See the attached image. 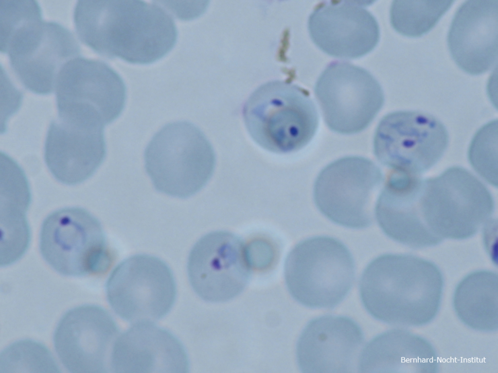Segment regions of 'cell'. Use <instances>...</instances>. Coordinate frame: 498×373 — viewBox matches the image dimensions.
I'll list each match as a JSON object with an SVG mask.
<instances>
[{"mask_svg": "<svg viewBox=\"0 0 498 373\" xmlns=\"http://www.w3.org/2000/svg\"><path fill=\"white\" fill-rule=\"evenodd\" d=\"M73 19L81 41L98 54L149 64L174 47L177 30L160 6L139 0H78Z\"/></svg>", "mask_w": 498, "mask_h": 373, "instance_id": "6da1fadb", "label": "cell"}, {"mask_svg": "<svg viewBox=\"0 0 498 373\" xmlns=\"http://www.w3.org/2000/svg\"><path fill=\"white\" fill-rule=\"evenodd\" d=\"M443 287L442 275L432 262L411 255L386 254L368 264L359 289L364 306L374 318L412 326L435 316Z\"/></svg>", "mask_w": 498, "mask_h": 373, "instance_id": "7a4b0ae2", "label": "cell"}, {"mask_svg": "<svg viewBox=\"0 0 498 373\" xmlns=\"http://www.w3.org/2000/svg\"><path fill=\"white\" fill-rule=\"evenodd\" d=\"M414 208L422 231L432 246L445 238L473 236L490 220L494 203L475 176L463 168L452 167L437 177L422 179Z\"/></svg>", "mask_w": 498, "mask_h": 373, "instance_id": "3957f363", "label": "cell"}, {"mask_svg": "<svg viewBox=\"0 0 498 373\" xmlns=\"http://www.w3.org/2000/svg\"><path fill=\"white\" fill-rule=\"evenodd\" d=\"M243 116L252 139L278 154L303 148L319 124L317 110L308 91L283 82L268 83L255 90L244 105Z\"/></svg>", "mask_w": 498, "mask_h": 373, "instance_id": "277c9868", "label": "cell"}, {"mask_svg": "<svg viewBox=\"0 0 498 373\" xmlns=\"http://www.w3.org/2000/svg\"><path fill=\"white\" fill-rule=\"evenodd\" d=\"M144 158L146 171L155 189L179 198L200 191L211 178L216 163L208 139L187 121L162 127L147 145Z\"/></svg>", "mask_w": 498, "mask_h": 373, "instance_id": "5b68a950", "label": "cell"}, {"mask_svg": "<svg viewBox=\"0 0 498 373\" xmlns=\"http://www.w3.org/2000/svg\"><path fill=\"white\" fill-rule=\"evenodd\" d=\"M355 266L351 253L336 238L318 236L297 244L285 264L288 290L298 302L313 308L339 304L353 284Z\"/></svg>", "mask_w": 498, "mask_h": 373, "instance_id": "8992f818", "label": "cell"}, {"mask_svg": "<svg viewBox=\"0 0 498 373\" xmlns=\"http://www.w3.org/2000/svg\"><path fill=\"white\" fill-rule=\"evenodd\" d=\"M39 246L47 263L67 276L104 273L114 260L101 223L80 207L64 208L50 214L41 226Z\"/></svg>", "mask_w": 498, "mask_h": 373, "instance_id": "52a82bcc", "label": "cell"}, {"mask_svg": "<svg viewBox=\"0 0 498 373\" xmlns=\"http://www.w3.org/2000/svg\"><path fill=\"white\" fill-rule=\"evenodd\" d=\"M106 289L114 312L133 324L153 323L164 317L173 307L177 291L167 264L145 254L120 263L108 278Z\"/></svg>", "mask_w": 498, "mask_h": 373, "instance_id": "ba28073f", "label": "cell"}, {"mask_svg": "<svg viewBox=\"0 0 498 373\" xmlns=\"http://www.w3.org/2000/svg\"><path fill=\"white\" fill-rule=\"evenodd\" d=\"M314 92L326 124L341 134L364 130L384 102L383 89L373 75L347 62L328 64L319 77Z\"/></svg>", "mask_w": 498, "mask_h": 373, "instance_id": "9c48e42d", "label": "cell"}, {"mask_svg": "<svg viewBox=\"0 0 498 373\" xmlns=\"http://www.w3.org/2000/svg\"><path fill=\"white\" fill-rule=\"evenodd\" d=\"M448 142L446 128L431 115L399 111L381 119L374 136V151L383 165L419 175L440 159Z\"/></svg>", "mask_w": 498, "mask_h": 373, "instance_id": "30bf717a", "label": "cell"}, {"mask_svg": "<svg viewBox=\"0 0 498 373\" xmlns=\"http://www.w3.org/2000/svg\"><path fill=\"white\" fill-rule=\"evenodd\" d=\"M383 179L382 172L366 158L346 156L331 163L320 172L314 186L315 203L328 219L354 229L373 220L372 201Z\"/></svg>", "mask_w": 498, "mask_h": 373, "instance_id": "8fae6325", "label": "cell"}, {"mask_svg": "<svg viewBox=\"0 0 498 373\" xmlns=\"http://www.w3.org/2000/svg\"><path fill=\"white\" fill-rule=\"evenodd\" d=\"M58 116L94 119L109 124L125 106V85L105 62L81 56L61 69L55 88Z\"/></svg>", "mask_w": 498, "mask_h": 373, "instance_id": "7c38bea8", "label": "cell"}, {"mask_svg": "<svg viewBox=\"0 0 498 373\" xmlns=\"http://www.w3.org/2000/svg\"><path fill=\"white\" fill-rule=\"evenodd\" d=\"M251 265L247 246L225 231L210 233L194 245L188 258L190 284L203 300L222 303L238 295L249 280Z\"/></svg>", "mask_w": 498, "mask_h": 373, "instance_id": "4fadbf2b", "label": "cell"}, {"mask_svg": "<svg viewBox=\"0 0 498 373\" xmlns=\"http://www.w3.org/2000/svg\"><path fill=\"white\" fill-rule=\"evenodd\" d=\"M118 328L110 314L96 305H84L66 312L53 335L54 346L64 366L73 373L111 372Z\"/></svg>", "mask_w": 498, "mask_h": 373, "instance_id": "5bb4252c", "label": "cell"}, {"mask_svg": "<svg viewBox=\"0 0 498 373\" xmlns=\"http://www.w3.org/2000/svg\"><path fill=\"white\" fill-rule=\"evenodd\" d=\"M104 125L99 121L59 116L51 122L44 157L57 181L74 185L96 171L106 155Z\"/></svg>", "mask_w": 498, "mask_h": 373, "instance_id": "9a60e30c", "label": "cell"}, {"mask_svg": "<svg viewBox=\"0 0 498 373\" xmlns=\"http://www.w3.org/2000/svg\"><path fill=\"white\" fill-rule=\"evenodd\" d=\"M308 29L320 50L342 59L364 56L374 49L380 38L375 18L356 1L321 2L310 15Z\"/></svg>", "mask_w": 498, "mask_h": 373, "instance_id": "2e32d148", "label": "cell"}, {"mask_svg": "<svg viewBox=\"0 0 498 373\" xmlns=\"http://www.w3.org/2000/svg\"><path fill=\"white\" fill-rule=\"evenodd\" d=\"M73 34L61 24L43 21L8 55L13 70L28 90L52 93L59 73L70 60L80 56Z\"/></svg>", "mask_w": 498, "mask_h": 373, "instance_id": "e0dca14e", "label": "cell"}, {"mask_svg": "<svg viewBox=\"0 0 498 373\" xmlns=\"http://www.w3.org/2000/svg\"><path fill=\"white\" fill-rule=\"evenodd\" d=\"M364 336L352 319L324 316L305 326L298 341L296 355L303 373H352L357 366Z\"/></svg>", "mask_w": 498, "mask_h": 373, "instance_id": "ac0fdd59", "label": "cell"}, {"mask_svg": "<svg viewBox=\"0 0 498 373\" xmlns=\"http://www.w3.org/2000/svg\"><path fill=\"white\" fill-rule=\"evenodd\" d=\"M498 0H467L459 8L447 36L457 65L473 75L488 71L497 62Z\"/></svg>", "mask_w": 498, "mask_h": 373, "instance_id": "d6986e66", "label": "cell"}, {"mask_svg": "<svg viewBox=\"0 0 498 373\" xmlns=\"http://www.w3.org/2000/svg\"><path fill=\"white\" fill-rule=\"evenodd\" d=\"M111 367L119 373H185L189 364L184 346L173 334L146 322L134 324L119 336Z\"/></svg>", "mask_w": 498, "mask_h": 373, "instance_id": "ffe728a7", "label": "cell"}, {"mask_svg": "<svg viewBox=\"0 0 498 373\" xmlns=\"http://www.w3.org/2000/svg\"><path fill=\"white\" fill-rule=\"evenodd\" d=\"M436 361L428 343L396 329L372 339L362 349L358 366L361 373L434 372Z\"/></svg>", "mask_w": 498, "mask_h": 373, "instance_id": "44dd1931", "label": "cell"}, {"mask_svg": "<svg viewBox=\"0 0 498 373\" xmlns=\"http://www.w3.org/2000/svg\"><path fill=\"white\" fill-rule=\"evenodd\" d=\"M454 306L460 319L479 331L498 328V276L481 271L466 276L457 286Z\"/></svg>", "mask_w": 498, "mask_h": 373, "instance_id": "7402d4cb", "label": "cell"}, {"mask_svg": "<svg viewBox=\"0 0 498 373\" xmlns=\"http://www.w3.org/2000/svg\"><path fill=\"white\" fill-rule=\"evenodd\" d=\"M31 194H0V265L7 266L24 254L30 231L26 218Z\"/></svg>", "mask_w": 498, "mask_h": 373, "instance_id": "603a6c76", "label": "cell"}, {"mask_svg": "<svg viewBox=\"0 0 498 373\" xmlns=\"http://www.w3.org/2000/svg\"><path fill=\"white\" fill-rule=\"evenodd\" d=\"M452 0H394L390 9L393 29L411 37L430 31L451 6Z\"/></svg>", "mask_w": 498, "mask_h": 373, "instance_id": "cb8c5ba5", "label": "cell"}, {"mask_svg": "<svg viewBox=\"0 0 498 373\" xmlns=\"http://www.w3.org/2000/svg\"><path fill=\"white\" fill-rule=\"evenodd\" d=\"M59 372L49 350L34 340L25 339L14 342L0 355V373Z\"/></svg>", "mask_w": 498, "mask_h": 373, "instance_id": "d4e9b609", "label": "cell"}, {"mask_svg": "<svg viewBox=\"0 0 498 373\" xmlns=\"http://www.w3.org/2000/svg\"><path fill=\"white\" fill-rule=\"evenodd\" d=\"M498 121L493 120L478 130L468 151L469 162L485 180L497 186Z\"/></svg>", "mask_w": 498, "mask_h": 373, "instance_id": "484cf974", "label": "cell"}, {"mask_svg": "<svg viewBox=\"0 0 498 373\" xmlns=\"http://www.w3.org/2000/svg\"><path fill=\"white\" fill-rule=\"evenodd\" d=\"M248 258L251 267L259 270L269 268L275 259L273 246L266 240L253 241L247 246Z\"/></svg>", "mask_w": 498, "mask_h": 373, "instance_id": "4316f807", "label": "cell"}]
</instances>
